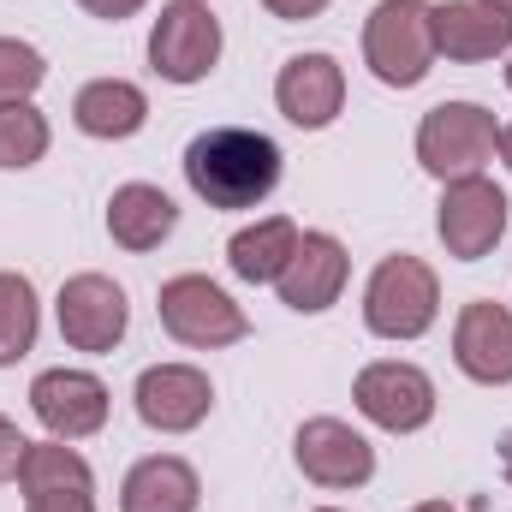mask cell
I'll list each match as a JSON object with an SVG mask.
<instances>
[{
  "instance_id": "cell-1",
  "label": "cell",
  "mask_w": 512,
  "mask_h": 512,
  "mask_svg": "<svg viewBox=\"0 0 512 512\" xmlns=\"http://www.w3.org/2000/svg\"><path fill=\"white\" fill-rule=\"evenodd\" d=\"M185 185L209 209H256L280 185V143L251 126H209L185 149Z\"/></svg>"
},
{
  "instance_id": "cell-2",
  "label": "cell",
  "mask_w": 512,
  "mask_h": 512,
  "mask_svg": "<svg viewBox=\"0 0 512 512\" xmlns=\"http://www.w3.org/2000/svg\"><path fill=\"white\" fill-rule=\"evenodd\" d=\"M441 316V280L423 256H382L364 286V328L376 340H417Z\"/></svg>"
},
{
  "instance_id": "cell-3",
  "label": "cell",
  "mask_w": 512,
  "mask_h": 512,
  "mask_svg": "<svg viewBox=\"0 0 512 512\" xmlns=\"http://www.w3.org/2000/svg\"><path fill=\"white\" fill-rule=\"evenodd\" d=\"M364 66L387 90H417L435 66V30H429V0H376L364 18Z\"/></svg>"
},
{
  "instance_id": "cell-4",
  "label": "cell",
  "mask_w": 512,
  "mask_h": 512,
  "mask_svg": "<svg viewBox=\"0 0 512 512\" xmlns=\"http://www.w3.org/2000/svg\"><path fill=\"white\" fill-rule=\"evenodd\" d=\"M495 143H501V126L483 102H441L417 126V161H423V173L453 185V179L483 173L495 161Z\"/></svg>"
},
{
  "instance_id": "cell-5",
  "label": "cell",
  "mask_w": 512,
  "mask_h": 512,
  "mask_svg": "<svg viewBox=\"0 0 512 512\" xmlns=\"http://www.w3.org/2000/svg\"><path fill=\"white\" fill-rule=\"evenodd\" d=\"M161 310V328L179 340V346H197V352H215V346H239L251 334L245 310L209 280V274H173L155 298Z\"/></svg>"
},
{
  "instance_id": "cell-6",
  "label": "cell",
  "mask_w": 512,
  "mask_h": 512,
  "mask_svg": "<svg viewBox=\"0 0 512 512\" xmlns=\"http://www.w3.org/2000/svg\"><path fill=\"white\" fill-rule=\"evenodd\" d=\"M221 60V24L209 12V0H173L161 6L155 30H149V66L167 84H203Z\"/></svg>"
},
{
  "instance_id": "cell-7",
  "label": "cell",
  "mask_w": 512,
  "mask_h": 512,
  "mask_svg": "<svg viewBox=\"0 0 512 512\" xmlns=\"http://www.w3.org/2000/svg\"><path fill=\"white\" fill-rule=\"evenodd\" d=\"M435 233H441L447 256H459V262L489 256L495 245H501V233H507V191H501L495 179H483V173L453 179V185L441 191Z\"/></svg>"
},
{
  "instance_id": "cell-8",
  "label": "cell",
  "mask_w": 512,
  "mask_h": 512,
  "mask_svg": "<svg viewBox=\"0 0 512 512\" xmlns=\"http://www.w3.org/2000/svg\"><path fill=\"white\" fill-rule=\"evenodd\" d=\"M54 310H60V340H66L72 352H96V358L114 352L131 328L126 292H120L108 274H72V280L60 286Z\"/></svg>"
},
{
  "instance_id": "cell-9",
  "label": "cell",
  "mask_w": 512,
  "mask_h": 512,
  "mask_svg": "<svg viewBox=\"0 0 512 512\" xmlns=\"http://www.w3.org/2000/svg\"><path fill=\"white\" fill-rule=\"evenodd\" d=\"M352 399L358 411L387 429V435H411L435 417V382L417 370V364H399V358H382V364H364L358 382H352Z\"/></svg>"
},
{
  "instance_id": "cell-10",
  "label": "cell",
  "mask_w": 512,
  "mask_h": 512,
  "mask_svg": "<svg viewBox=\"0 0 512 512\" xmlns=\"http://www.w3.org/2000/svg\"><path fill=\"white\" fill-rule=\"evenodd\" d=\"M292 459L316 489H364L376 477V447L340 417H310L292 441Z\"/></svg>"
},
{
  "instance_id": "cell-11",
  "label": "cell",
  "mask_w": 512,
  "mask_h": 512,
  "mask_svg": "<svg viewBox=\"0 0 512 512\" xmlns=\"http://www.w3.org/2000/svg\"><path fill=\"white\" fill-rule=\"evenodd\" d=\"M30 411L54 441H84L108 423V387L90 370H42L30 382Z\"/></svg>"
},
{
  "instance_id": "cell-12",
  "label": "cell",
  "mask_w": 512,
  "mask_h": 512,
  "mask_svg": "<svg viewBox=\"0 0 512 512\" xmlns=\"http://www.w3.org/2000/svg\"><path fill=\"white\" fill-rule=\"evenodd\" d=\"M346 274H352V256L334 233H304L292 262L280 268V304L298 310V316H322L340 292H346Z\"/></svg>"
},
{
  "instance_id": "cell-13",
  "label": "cell",
  "mask_w": 512,
  "mask_h": 512,
  "mask_svg": "<svg viewBox=\"0 0 512 512\" xmlns=\"http://www.w3.org/2000/svg\"><path fill=\"white\" fill-rule=\"evenodd\" d=\"M274 102L298 131L334 126V114L346 108V72L334 54H292L274 78Z\"/></svg>"
},
{
  "instance_id": "cell-14",
  "label": "cell",
  "mask_w": 512,
  "mask_h": 512,
  "mask_svg": "<svg viewBox=\"0 0 512 512\" xmlns=\"http://www.w3.org/2000/svg\"><path fill=\"white\" fill-rule=\"evenodd\" d=\"M209 405H215V387H209L203 370H191V364H155V370L137 376V417L155 435L197 429L209 417Z\"/></svg>"
},
{
  "instance_id": "cell-15",
  "label": "cell",
  "mask_w": 512,
  "mask_h": 512,
  "mask_svg": "<svg viewBox=\"0 0 512 512\" xmlns=\"http://www.w3.org/2000/svg\"><path fill=\"white\" fill-rule=\"evenodd\" d=\"M453 364L483 387L512 382V310L495 298H477L453 322Z\"/></svg>"
},
{
  "instance_id": "cell-16",
  "label": "cell",
  "mask_w": 512,
  "mask_h": 512,
  "mask_svg": "<svg viewBox=\"0 0 512 512\" xmlns=\"http://www.w3.org/2000/svg\"><path fill=\"white\" fill-rule=\"evenodd\" d=\"M429 30H435V54L447 60H495L512 48V12L489 0H441L429 6Z\"/></svg>"
},
{
  "instance_id": "cell-17",
  "label": "cell",
  "mask_w": 512,
  "mask_h": 512,
  "mask_svg": "<svg viewBox=\"0 0 512 512\" xmlns=\"http://www.w3.org/2000/svg\"><path fill=\"white\" fill-rule=\"evenodd\" d=\"M197 501H203V483L173 453L137 459L126 471V489H120V512H197Z\"/></svg>"
},
{
  "instance_id": "cell-18",
  "label": "cell",
  "mask_w": 512,
  "mask_h": 512,
  "mask_svg": "<svg viewBox=\"0 0 512 512\" xmlns=\"http://www.w3.org/2000/svg\"><path fill=\"white\" fill-rule=\"evenodd\" d=\"M72 120H78L84 137L120 143V137H137V131H143V120H149V96H143L131 78H96V84L78 90Z\"/></svg>"
},
{
  "instance_id": "cell-19",
  "label": "cell",
  "mask_w": 512,
  "mask_h": 512,
  "mask_svg": "<svg viewBox=\"0 0 512 512\" xmlns=\"http://www.w3.org/2000/svg\"><path fill=\"white\" fill-rule=\"evenodd\" d=\"M173 227H179V209L161 185H120L108 197V233L126 251H155Z\"/></svg>"
},
{
  "instance_id": "cell-20",
  "label": "cell",
  "mask_w": 512,
  "mask_h": 512,
  "mask_svg": "<svg viewBox=\"0 0 512 512\" xmlns=\"http://www.w3.org/2000/svg\"><path fill=\"white\" fill-rule=\"evenodd\" d=\"M298 227L286 221V215H268V221H256L245 233H233V245H227V268L245 280V286H274L280 280V268L292 262L298 251Z\"/></svg>"
},
{
  "instance_id": "cell-21",
  "label": "cell",
  "mask_w": 512,
  "mask_h": 512,
  "mask_svg": "<svg viewBox=\"0 0 512 512\" xmlns=\"http://www.w3.org/2000/svg\"><path fill=\"white\" fill-rule=\"evenodd\" d=\"M90 465L78 447L66 441H30L24 459H18V489L24 501H42V495H90Z\"/></svg>"
},
{
  "instance_id": "cell-22",
  "label": "cell",
  "mask_w": 512,
  "mask_h": 512,
  "mask_svg": "<svg viewBox=\"0 0 512 512\" xmlns=\"http://www.w3.org/2000/svg\"><path fill=\"white\" fill-rule=\"evenodd\" d=\"M36 328H42V310H36V286L24 274H0V370L18 364L30 346H36Z\"/></svg>"
},
{
  "instance_id": "cell-23",
  "label": "cell",
  "mask_w": 512,
  "mask_h": 512,
  "mask_svg": "<svg viewBox=\"0 0 512 512\" xmlns=\"http://www.w3.org/2000/svg\"><path fill=\"white\" fill-rule=\"evenodd\" d=\"M48 155V120L30 102H0V167H36Z\"/></svg>"
},
{
  "instance_id": "cell-24",
  "label": "cell",
  "mask_w": 512,
  "mask_h": 512,
  "mask_svg": "<svg viewBox=\"0 0 512 512\" xmlns=\"http://www.w3.org/2000/svg\"><path fill=\"white\" fill-rule=\"evenodd\" d=\"M42 78H48V60L30 42L0 36V102H30Z\"/></svg>"
},
{
  "instance_id": "cell-25",
  "label": "cell",
  "mask_w": 512,
  "mask_h": 512,
  "mask_svg": "<svg viewBox=\"0 0 512 512\" xmlns=\"http://www.w3.org/2000/svg\"><path fill=\"white\" fill-rule=\"evenodd\" d=\"M24 435H18V423L12 417H0V483H12L18 477V459H24Z\"/></svg>"
},
{
  "instance_id": "cell-26",
  "label": "cell",
  "mask_w": 512,
  "mask_h": 512,
  "mask_svg": "<svg viewBox=\"0 0 512 512\" xmlns=\"http://www.w3.org/2000/svg\"><path fill=\"white\" fill-rule=\"evenodd\" d=\"M262 6H268L274 18H286V24H304V18H316L328 0H262Z\"/></svg>"
},
{
  "instance_id": "cell-27",
  "label": "cell",
  "mask_w": 512,
  "mask_h": 512,
  "mask_svg": "<svg viewBox=\"0 0 512 512\" xmlns=\"http://www.w3.org/2000/svg\"><path fill=\"white\" fill-rule=\"evenodd\" d=\"M90 18H108V24H120V18H131V12H143V0H78Z\"/></svg>"
},
{
  "instance_id": "cell-28",
  "label": "cell",
  "mask_w": 512,
  "mask_h": 512,
  "mask_svg": "<svg viewBox=\"0 0 512 512\" xmlns=\"http://www.w3.org/2000/svg\"><path fill=\"white\" fill-rule=\"evenodd\" d=\"M24 512H96L90 495H42V501H30Z\"/></svg>"
},
{
  "instance_id": "cell-29",
  "label": "cell",
  "mask_w": 512,
  "mask_h": 512,
  "mask_svg": "<svg viewBox=\"0 0 512 512\" xmlns=\"http://www.w3.org/2000/svg\"><path fill=\"white\" fill-rule=\"evenodd\" d=\"M495 155H501V161L512 167V126H501V143H495Z\"/></svg>"
},
{
  "instance_id": "cell-30",
  "label": "cell",
  "mask_w": 512,
  "mask_h": 512,
  "mask_svg": "<svg viewBox=\"0 0 512 512\" xmlns=\"http://www.w3.org/2000/svg\"><path fill=\"white\" fill-rule=\"evenodd\" d=\"M501 471H507V483H512V429L501 435Z\"/></svg>"
},
{
  "instance_id": "cell-31",
  "label": "cell",
  "mask_w": 512,
  "mask_h": 512,
  "mask_svg": "<svg viewBox=\"0 0 512 512\" xmlns=\"http://www.w3.org/2000/svg\"><path fill=\"white\" fill-rule=\"evenodd\" d=\"M411 512H453L447 501H423V507H411Z\"/></svg>"
},
{
  "instance_id": "cell-32",
  "label": "cell",
  "mask_w": 512,
  "mask_h": 512,
  "mask_svg": "<svg viewBox=\"0 0 512 512\" xmlns=\"http://www.w3.org/2000/svg\"><path fill=\"white\" fill-rule=\"evenodd\" d=\"M489 6H507V12H512V0H489Z\"/></svg>"
},
{
  "instance_id": "cell-33",
  "label": "cell",
  "mask_w": 512,
  "mask_h": 512,
  "mask_svg": "<svg viewBox=\"0 0 512 512\" xmlns=\"http://www.w3.org/2000/svg\"><path fill=\"white\" fill-rule=\"evenodd\" d=\"M507 90H512V66H507Z\"/></svg>"
},
{
  "instance_id": "cell-34",
  "label": "cell",
  "mask_w": 512,
  "mask_h": 512,
  "mask_svg": "<svg viewBox=\"0 0 512 512\" xmlns=\"http://www.w3.org/2000/svg\"><path fill=\"white\" fill-rule=\"evenodd\" d=\"M316 512H340V507H316Z\"/></svg>"
}]
</instances>
